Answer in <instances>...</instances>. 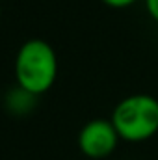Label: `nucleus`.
I'll return each mask as SVG.
<instances>
[{"label":"nucleus","instance_id":"f257e3e1","mask_svg":"<svg viewBox=\"0 0 158 160\" xmlns=\"http://www.w3.org/2000/svg\"><path fill=\"white\" fill-rule=\"evenodd\" d=\"M56 77L58 58L47 41L30 39L19 48L15 58L17 86L39 97L54 86Z\"/></svg>","mask_w":158,"mask_h":160},{"label":"nucleus","instance_id":"f03ea898","mask_svg":"<svg viewBox=\"0 0 158 160\" xmlns=\"http://www.w3.org/2000/svg\"><path fill=\"white\" fill-rule=\"evenodd\" d=\"M110 121L121 140L145 142L158 132V99L147 93L128 95L116 104Z\"/></svg>","mask_w":158,"mask_h":160},{"label":"nucleus","instance_id":"7ed1b4c3","mask_svg":"<svg viewBox=\"0 0 158 160\" xmlns=\"http://www.w3.org/2000/svg\"><path fill=\"white\" fill-rule=\"evenodd\" d=\"M119 134L114 123L108 119H93L86 123L78 132L80 151L93 160L110 157L119 143Z\"/></svg>","mask_w":158,"mask_h":160},{"label":"nucleus","instance_id":"20e7f679","mask_svg":"<svg viewBox=\"0 0 158 160\" xmlns=\"http://www.w3.org/2000/svg\"><path fill=\"white\" fill-rule=\"evenodd\" d=\"M36 99H37V95H34V93L22 89L21 86H17L11 91H7V95H6V108H7V112H11L15 116H24V114H28L34 108Z\"/></svg>","mask_w":158,"mask_h":160},{"label":"nucleus","instance_id":"39448f33","mask_svg":"<svg viewBox=\"0 0 158 160\" xmlns=\"http://www.w3.org/2000/svg\"><path fill=\"white\" fill-rule=\"evenodd\" d=\"M106 6L116 8V9H123V8H130L132 4H136L138 0H102Z\"/></svg>","mask_w":158,"mask_h":160},{"label":"nucleus","instance_id":"423d86ee","mask_svg":"<svg viewBox=\"0 0 158 160\" xmlns=\"http://www.w3.org/2000/svg\"><path fill=\"white\" fill-rule=\"evenodd\" d=\"M145 2V8H147V13H149V17L158 22V0H143Z\"/></svg>","mask_w":158,"mask_h":160}]
</instances>
